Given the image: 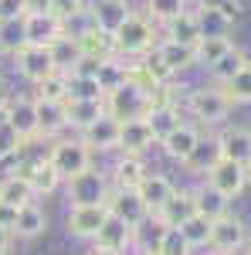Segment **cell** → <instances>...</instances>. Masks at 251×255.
Returning a JSON list of instances; mask_svg holds the SVG:
<instances>
[{"label":"cell","mask_w":251,"mask_h":255,"mask_svg":"<svg viewBox=\"0 0 251 255\" xmlns=\"http://www.w3.org/2000/svg\"><path fill=\"white\" fill-rule=\"evenodd\" d=\"M183 109H187L204 129H211V126H221L224 119L231 116L234 102H231V96H228L224 85H217V82H204V85H187Z\"/></svg>","instance_id":"cell-1"},{"label":"cell","mask_w":251,"mask_h":255,"mask_svg":"<svg viewBox=\"0 0 251 255\" xmlns=\"http://www.w3.org/2000/svg\"><path fill=\"white\" fill-rule=\"evenodd\" d=\"M44 153L51 160V167L61 174V180H68V177H75V174H85L88 167L98 163L95 153L88 150V143L78 136V133H65V136L48 139V150Z\"/></svg>","instance_id":"cell-2"},{"label":"cell","mask_w":251,"mask_h":255,"mask_svg":"<svg viewBox=\"0 0 251 255\" xmlns=\"http://www.w3.org/2000/svg\"><path fill=\"white\" fill-rule=\"evenodd\" d=\"M112 44H116L119 58H143L146 51H153L160 44V27L146 14H129V20L112 34Z\"/></svg>","instance_id":"cell-3"},{"label":"cell","mask_w":251,"mask_h":255,"mask_svg":"<svg viewBox=\"0 0 251 255\" xmlns=\"http://www.w3.org/2000/svg\"><path fill=\"white\" fill-rule=\"evenodd\" d=\"M112 191V177L102 167H88L85 174H75L65 180V197L68 204H105V197Z\"/></svg>","instance_id":"cell-4"},{"label":"cell","mask_w":251,"mask_h":255,"mask_svg":"<svg viewBox=\"0 0 251 255\" xmlns=\"http://www.w3.org/2000/svg\"><path fill=\"white\" fill-rule=\"evenodd\" d=\"M109 221V204H68L65 211V232L78 242H95L98 228Z\"/></svg>","instance_id":"cell-5"},{"label":"cell","mask_w":251,"mask_h":255,"mask_svg":"<svg viewBox=\"0 0 251 255\" xmlns=\"http://www.w3.org/2000/svg\"><path fill=\"white\" fill-rule=\"evenodd\" d=\"M248 225H245V218L238 215H221L217 221L211 225V245H207V252H221V255H238L248 249Z\"/></svg>","instance_id":"cell-6"},{"label":"cell","mask_w":251,"mask_h":255,"mask_svg":"<svg viewBox=\"0 0 251 255\" xmlns=\"http://www.w3.org/2000/svg\"><path fill=\"white\" fill-rule=\"evenodd\" d=\"M10 61H14V72H17L27 85H38V82H44L48 75L58 72L55 61H51L48 44H24L20 51H14V58H10Z\"/></svg>","instance_id":"cell-7"},{"label":"cell","mask_w":251,"mask_h":255,"mask_svg":"<svg viewBox=\"0 0 251 255\" xmlns=\"http://www.w3.org/2000/svg\"><path fill=\"white\" fill-rule=\"evenodd\" d=\"M105 113L116 116L119 123H129V119H146L150 116V99L146 92H139L136 85H119L105 96Z\"/></svg>","instance_id":"cell-8"},{"label":"cell","mask_w":251,"mask_h":255,"mask_svg":"<svg viewBox=\"0 0 251 255\" xmlns=\"http://www.w3.org/2000/svg\"><path fill=\"white\" fill-rule=\"evenodd\" d=\"M7 126L20 136V143H48L38 133V102H34V96H10Z\"/></svg>","instance_id":"cell-9"},{"label":"cell","mask_w":251,"mask_h":255,"mask_svg":"<svg viewBox=\"0 0 251 255\" xmlns=\"http://www.w3.org/2000/svg\"><path fill=\"white\" fill-rule=\"evenodd\" d=\"M78 136L88 143V150L92 153H119V139H122V123L116 116H109V113H102V116L92 123V126H85Z\"/></svg>","instance_id":"cell-10"},{"label":"cell","mask_w":251,"mask_h":255,"mask_svg":"<svg viewBox=\"0 0 251 255\" xmlns=\"http://www.w3.org/2000/svg\"><path fill=\"white\" fill-rule=\"evenodd\" d=\"M204 180H207L221 197L234 201V197L248 187V167H245V163H234V160H221V163H217Z\"/></svg>","instance_id":"cell-11"},{"label":"cell","mask_w":251,"mask_h":255,"mask_svg":"<svg viewBox=\"0 0 251 255\" xmlns=\"http://www.w3.org/2000/svg\"><path fill=\"white\" fill-rule=\"evenodd\" d=\"M105 204H109V211L116 218H122L126 225H133V228H139L143 221H150V211H146V204H143V197H139V191H126V187H112L109 191V197H105Z\"/></svg>","instance_id":"cell-12"},{"label":"cell","mask_w":251,"mask_h":255,"mask_svg":"<svg viewBox=\"0 0 251 255\" xmlns=\"http://www.w3.org/2000/svg\"><path fill=\"white\" fill-rule=\"evenodd\" d=\"M129 14H133L129 0H92V3H88V17H92V24H95L102 34H109V38L129 20Z\"/></svg>","instance_id":"cell-13"},{"label":"cell","mask_w":251,"mask_h":255,"mask_svg":"<svg viewBox=\"0 0 251 255\" xmlns=\"http://www.w3.org/2000/svg\"><path fill=\"white\" fill-rule=\"evenodd\" d=\"M150 174V163L143 153H116V163L109 167V177H112V187H126V191H136Z\"/></svg>","instance_id":"cell-14"},{"label":"cell","mask_w":251,"mask_h":255,"mask_svg":"<svg viewBox=\"0 0 251 255\" xmlns=\"http://www.w3.org/2000/svg\"><path fill=\"white\" fill-rule=\"evenodd\" d=\"M200 139H204V129H200V126H193V123H180L173 133H170L167 139H160L156 146H160V150H163L170 160H176V163L183 167V163H187V157L193 153V146H197Z\"/></svg>","instance_id":"cell-15"},{"label":"cell","mask_w":251,"mask_h":255,"mask_svg":"<svg viewBox=\"0 0 251 255\" xmlns=\"http://www.w3.org/2000/svg\"><path fill=\"white\" fill-rule=\"evenodd\" d=\"M136 191H139V197H143L146 211L156 218L163 208H167V204H170V197L176 194V184H173L167 174H156V170H150V174H146V180H143Z\"/></svg>","instance_id":"cell-16"},{"label":"cell","mask_w":251,"mask_h":255,"mask_svg":"<svg viewBox=\"0 0 251 255\" xmlns=\"http://www.w3.org/2000/svg\"><path fill=\"white\" fill-rule=\"evenodd\" d=\"M92 245H102V249H116V252H136V228L133 225H126L122 218H116L109 211V221L98 228V235Z\"/></svg>","instance_id":"cell-17"},{"label":"cell","mask_w":251,"mask_h":255,"mask_svg":"<svg viewBox=\"0 0 251 255\" xmlns=\"http://www.w3.org/2000/svg\"><path fill=\"white\" fill-rule=\"evenodd\" d=\"M38 102V133L44 139H55L68 133V102H51V99H34Z\"/></svg>","instance_id":"cell-18"},{"label":"cell","mask_w":251,"mask_h":255,"mask_svg":"<svg viewBox=\"0 0 251 255\" xmlns=\"http://www.w3.org/2000/svg\"><path fill=\"white\" fill-rule=\"evenodd\" d=\"M48 225H51V218L44 211V204L41 201H31V204H24L17 211V221H14V235L17 242H34L48 232Z\"/></svg>","instance_id":"cell-19"},{"label":"cell","mask_w":251,"mask_h":255,"mask_svg":"<svg viewBox=\"0 0 251 255\" xmlns=\"http://www.w3.org/2000/svg\"><path fill=\"white\" fill-rule=\"evenodd\" d=\"M217 143H221L224 160H234V163L251 167V129L248 126H224L217 133Z\"/></svg>","instance_id":"cell-20"},{"label":"cell","mask_w":251,"mask_h":255,"mask_svg":"<svg viewBox=\"0 0 251 255\" xmlns=\"http://www.w3.org/2000/svg\"><path fill=\"white\" fill-rule=\"evenodd\" d=\"M160 38H163V41H176V44H190V48H197V44L204 41V34H200V20H197V14L183 10V14H176L173 20H167V24L160 27Z\"/></svg>","instance_id":"cell-21"},{"label":"cell","mask_w":251,"mask_h":255,"mask_svg":"<svg viewBox=\"0 0 251 255\" xmlns=\"http://www.w3.org/2000/svg\"><path fill=\"white\" fill-rule=\"evenodd\" d=\"M156 51H160L163 65L173 72V79H180V75H187V72L197 68V48H190V44H176V41H163L160 38Z\"/></svg>","instance_id":"cell-22"},{"label":"cell","mask_w":251,"mask_h":255,"mask_svg":"<svg viewBox=\"0 0 251 255\" xmlns=\"http://www.w3.org/2000/svg\"><path fill=\"white\" fill-rule=\"evenodd\" d=\"M156 146L153 139V129H150V123L146 119H129V123H122V139H119V153H150Z\"/></svg>","instance_id":"cell-23"},{"label":"cell","mask_w":251,"mask_h":255,"mask_svg":"<svg viewBox=\"0 0 251 255\" xmlns=\"http://www.w3.org/2000/svg\"><path fill=\"white\" fill-rule=\"evenodd\" d=\"M193 215H197V194H193V187H176V194L170 197V204L156 218H160L167 228H180V225Z\"/></svg>","instance_id":"cell-24"},{"label":"cell","mask_w":251,"mask_h":255,"mask_svg":"<svg viewBox=\"0 0 251 255\" xmlns=\"http://www.w3.org/2000/svg\"><path fill=\"white\" fill-rule=\"evenodd\" d=\"M20 20H24V38H27V44H51L55 38L65 34V24L55 14H31V17H20Z\"/></svg>","instance_id":"cell-25"},{"label":"cell","mask_w":251,"mask_h":255,"mask_svg":"<svg viewBox=\"0 0 251 255\" xmlns=\"http://www.w3.org/2000/svg\"><path fill=\"white\" fill-rule=\"evenodd\" d=\"M197 20H200V34L204 38H231L234 17L224 14L221 3H200L197 7Z\"/></svg>","instance_id":"cell-26"},{"label":"cell","mask_w":251,"mask_h":255,"mask_svg":"<svg viewBox=\"0 0 251 255\" xmlns=\"http://www.w3.org/2000/svg\"><path fill=\"white\" fill-rule=\"evenodd\" d=\"M221 160H224V153H221L217 136H204L197 146H193V153L187 157V163H183V167H187L190 174H197V177H207L214 167L221 163Z\"/></svg>","instance_id":"cell-27"},{"label":"cell","mask_w":251,"mask_h":255,"mask_svg":"<svg viewBox=\"0 0 251 255\" xmlns=\"http://www.w3.org/2000/svg\"><path fill=\"white\" fill-rule=\"evenodd\" d=\"M78 51H82V58H85V61H109V58H116V44H112V38L102 34L98 27H88V31L78 34Z\"/></svg>","instance_id":"cell-28"},{"label":"cell","mask_w":251,"mask_h":255,"mask_svg":"<svg viewBox=\"0 0 251 255\" xmlns=\"http://www.w3.org/2000/svg\"><path fill=\"white\" fill-rule=\"evenodd\" d=\"M105 113V99H68V129L82 133Z\"/></svg>","instance_id":"cell-29"},{"label":"cell","mask_w":251,"mask_h":255,"mask_svg":"<svg viewBox=\"0 0 251 255\" xmlns=\"http://www.w3.org/2000/svg\"><path fill=\"white\" fill-rule=\"evenodd\" d=\"M48 51H51V61H55V68L65 72V75H72L78 68V61H82V51H78V38L72 34H61L48 44Z\"/></svg>","instance_id":"cell-30"},{"label":"cell","mask_w":251,"mask_h":255,"mask_svg":"<svg viewBox=\"0 0 251 255\" xmlns=\"http://www.w3.org/2000/svg\"><path fill=\"white\" fill-rule=\"evenodd\" d=\"M31 201H38L34 191H31V184L17 174H3L0 177V204H10V208H24V204H31Z\"/></svg>","instance_id":"cell-31"},{"label":"cell","mask_w":251,"mask_h":255,"mask_svg":"<svg viewBox=\"0 0 251 255\" xmlns=\"http://www.w3.org/2000/svg\"><path fill=\"white\" fill-rule=\"evenodd\" d=\"M193 194H197V215L211 218V221H217L221 215H228V211H231V208H228L231 201H228V197H221L207 180H204V184H197V187H193Z\"/></svg>","instance_id":"cell-32"},{"label":"cell","mask_w":251,"mask_h":255,"mask_svg":"<svg viewBox=\"0 0 251 255\" xmlns=\"http://www.w3.org/2000/svg\"><path fill=\"white\" fill-rule=\"evenodd\" d=\"M248 58H251V55H245L241 48H231V51H228L221 61H214L211 68H207V72H211V82H217V85H228V82H231L234 75L245 68V61H248Z\"/></svg>","instance_id":"cell-33"},{"label":"cell","mask_w":251,"mask_h":255,"mask_svg":"<svg viewBox=\"0 0 251 255\" xmlns=\"http://www.w3.org/2000/svg\"><path fill=\"white\" fill-rule=\"evenodd\" d=\"M146 123H150V129H153V139L160 143V139H167L176 126L183 123V116H180V106H170V109H153V113L146 116Z\"/></svg>","instance_id":"cell-34"},{"label":"cell","mask_w":251,"mask_h":255,"mask_svg":"<svg viewBox=\"0 0 251 255\" xmlns=\"http://www.w3.org/2000/svg\"><path fill=\"white\" fill-rule=\"evenodd\" d=\"M211 218H204V215H193V218H187L183 225H180V235L190 242V249L197 252V249H207L211 245Z\"/></svg>","instance_id":"cell-35"},{"label":"cell","mask_w":251,"mask_h":255,"mask_svg":"<svg viewBox=\"0 0 251 255\" xmlns=\"http://www.w3.org/2000/svg\"><path fill=\"white\" fill-rule=\"evenodd\" d=\"M24 44H27V38H24V20L20 17L3 20V27H0V55L3 58H14V51H20Z\"/></svg>","instance_id":"cell-36"},{"label":"cell","mask_w":251,"mask_h":255,"mask_svg":"<svg viewBox=\"0 0 251 255\" xmlns=\"http://www.w3.org/2000/svg\"><path fill=\"white\" fill-rule=\"evenodd\" d=\"M234 48L231 38H204L197 44V68H211L214 61H221Z\"/></svg>","instance_id":"cell-37"},{"label":"cell","mask_w":251,"mask_h":255,"mask_svg":"<svg viewBox=\"0 0 251 255\" xmlns=\"http://www.w3.org/2000/svg\"><path fill=\"white\" fill-rule=\"evenodd\" d=\"M183 10H187V0H146V17L153 20L156 27H163L167 20H173Z\"/></svg>","instance_id":"cell-38"},{"label":"cell","mask_w":251,"mask_h":255,"mask_svg":"<svg viewBox=\"0 0 251 255\" xmlns=\"http://www.w3.org/2000/svg\"><path fill=\"white\" fill-rule=\"evenodd\" d=\"M34 99H51V102H68V75L65 72H55L44 82L34 85Z\"/></svg>","instance_id":"cell-39"},{"label":"cell","mask_w":251,"mask_h":255,"mask_svg":"<svg viewBox=\"0 0 251 255\" xmlns=\"http://www.w3.org/2000/svg\"><path fill=\"white\" fill-rule=\"evenodd\" d=\"M68 99H105V92H102L95 75H78V72H72L68 75Z\"/></svg>","instance_id":"cell-40"},{"label":"cell","mask_w":251,"mask_h":255,"mask_svg":"<svg viewBox=\"0 0 251 255\" xmlns=\"http://www.w3.org/2000/svg\"><path fill=\"white\" fill-rule=\"evenodd\" d=\"M224 89H228V96H231L234 106H251V58L245 61V68H241Z\"/></svg>","instance_id":"cell-41"},{"label":"cell","mask_w":251,"mask_h":255,"mask_svg":"<svg viewBox=\"0 0 251 255\" xmlns=\"http://www.w3.org/2000/svg\"><path fill=\"white\" fill-rule=\"evenodd\" d=\"M156 252L160 255H193V249H190V242L180 235V228H167V235H163Z\"/></svg>","instance_id":"cell-42"},{"label":"cell","mask_w":251,"mask_h":255,"mask_svg":"<svg viewBox=\"0 0 251 255\" xmlns=\"http://www.w3.org/2000/svg\"><path fill=\"white\" fill-rule=\"evenodd\" d=\"M85 10H88V3H85V0H51V14H55L61 24L75 20L78 14H85Z\"/></svg>","instance_id":"cell-43"},{"label":"cell","mask_w":251,"mask_h":255,"mask_svg":"<svg viewBox=\"0 0 251 255\" xmlns=\"http://www.w3.org/2000/svg\"><path fill=\"white\" fill-rule=\"evenodd\" d=\"M17 150H20V136L10 129V126H0V163H3L7 157H14Z\"/></svg>","instance_id":"cell-44"},{"label":"cell","mask_w":251,"mask_h":255,"mask_svg":"<svg viewBox=\"0 0 251 255\" xmlns=\"http://www.w3.org/2000/svg\"><path fill=\"white\" fill-rule=\"evenodd\" d=\"M31 14H51V0H20V17Z\"/></svg>","instance_id":"cell-45"},{"label":"cell","mask_w":251,"mask_h":255,"mask_svg":"<svg viewBox=\"0 0 251 255\" xmlns=\"http://www.w3.org/2000/svg\"><path fill=\"white\" fill-rule=\"evenodd\" d=\"M14 245H17V235H14L10 228L0 225V255H10V252H14Z\"/></svg>","instance_id":"cell-46"},{"label":"cell","mask_w":251,"mask_h":255,"mask_svg":"<svg viewBox=\"0 0 251 255\" xmlns=\"http://www.w3.org/2000/svg\"><path fill=\"white\" fill-rule=\"evenodd\" d=\"M14 221H17V208H10V204H0V225L14 232Z\"/></svg>","instance_id":"cell-47"},{"label":"cell","mask_w":251,"mask_h":255,"mask_svg":"<svg viewBox=\"0 0 251 255\" xmlns=\"http://www.w3.org/2000/svg\"><path fill=\"white\" fill-rule=\"evenodd\" d=\"M0 14L10 20V17H20V0H0Z\"/></svg>","instance_id":"cell-48"},{"label":"cell","mask_w":251,"mask_h":255,"mask_svg":"<svg viewBox=\"0 0 251 255\" xmlns=\"http://www.w3.org/2000/svg\"><path fill=\"white\" fill-rule=\"evenodd\" d=\"M7 113H10V96H0V126H7Z\"/></svg>","instance_id":"cell-49"},{"label":"cell","mask_w":251,"mask_h":255,"mask_svg":"<svg viewBox=\"0 0 251 255\" xmlns=\"http://www.w3.org/2000/svg\"><path fill=\"white\" fill-rule=\"evenodd\" d=\"M85 255H126V252H116V249H102V245H92Z\"/></svg>","instance_id":"cell-50"},{"label":"cell","mask_w":251,"mask_h":255,"mask_svg":"<svg viewBox=\"0 0 251 255\" xmlns=\"http://www.w3.org/2000/svg\"><path fill=\"white\" fill-rule=\"evenodd\" d=\"M0 96H7V75H3V68H0Z\"/></svg>","instance_id":"cell-51"},{"label":"cell","mask_w":251,"mask_h":255,"mask_svg":"<svg viewBox=\"0 0 251 255\" xmlns=\"http://www.w3.org/2000/svg\"><path fill=\"white\" fill-rule=\"evenodd\" d=\"M136 255H160V252H136Z\"/></svg>","instance_id":"cell-52"},{"label":"cell","mask_w":251,"mask_h":255,"mask_svg":"<svg viewBox=\"0 0 251 255\" xmlns=\"http://www.w3.org/2000/svg\"><path fill=\"white\" fill-rule=\"evenodd\" d=\"M245 252H248V255H251V238H248V249H245Z\"/></svg>","instance_id":"cell-53"},{"label":"cell","mask_w":251,"mask_h":255,"mask_svg":"<svg viewBox=\"0 0 251 255\" xmlns=\"http://www.w3.org/2000/svg\"><path fill=\"white\" fill-rule=\"evenodd\" d=\"M3 20H7V17H3V14H0V27H3Z\"/></svg>","instance_id":"cell-54"},{"label":"cell","mask_w":251,"mask_h":255,"mask_svg":"<svg viewBox=\"0 0 251 255\" xmlns=\"http://www.w3.org/2000/svg\"><path fill=\"white\" fill-rule=\"evenodd\" d=\"M248 184H251V167H248Z\"/></svg>","instance_id":"cell-55"},{"label":"cell","mask_w":251,"mask_h":255,"mask_svg":"<svg viewBox=\"0 0 251 255\" xmlns=\"http://www.w3.org/2000/svg\"><path fill=\"white\" fill-rule=\"evenodd\" d=\"M207 255H221V252H207Z\"/></svg>","instance_id":"cell-56"},{"label":"cell","mask_w":251,"mask_h":255,"mask_svg":"<svg viewBox=\"0 0 251 255\" xmlns=\"http://www.w3.org/2000/svg\"><path fill=\"white\" fill-rule=\"evenodd\" d=\"M238 255H248V252H238Z\"/></svg>","instance_id":"cell-57"}]
</instances>
